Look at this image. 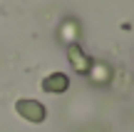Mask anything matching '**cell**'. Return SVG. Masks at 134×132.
I'll use <instances>...</instances> for the list:
<instances>
[{
	"label": "cell",
	"mask_w": 134,
	"mask_h": 132,
	"mask_svg": "<svg viewBox=\"0 0 134 132\" xmlns=\"http://www.w3.org/2000/svg\"><path fill=\"white\" fill-rule=\"evenodd\" d=\"M18 110H20L23 115H27L32 122H40V120H42V115H45V110L40 107L37 102H20V105H18Z\"/></svg>",
	"instance_id": "cell-1"
},
{
	"label": "cell",
	"mask_w": 134,
	"mask_h": 132,
	"mask_svg": "<svg viewBox=\"0 0 134 132\" xmlns=\"http://www.w3.org/2000/svg\"><path fill=\"white\" fill-rule=\"evenodd\" d=\"M45 87L47 90H62V87H67V80L62 77V75H52L50 82H45Z\"/></svg>",
	"instance_id": "cell-2"
}]
</instances>
